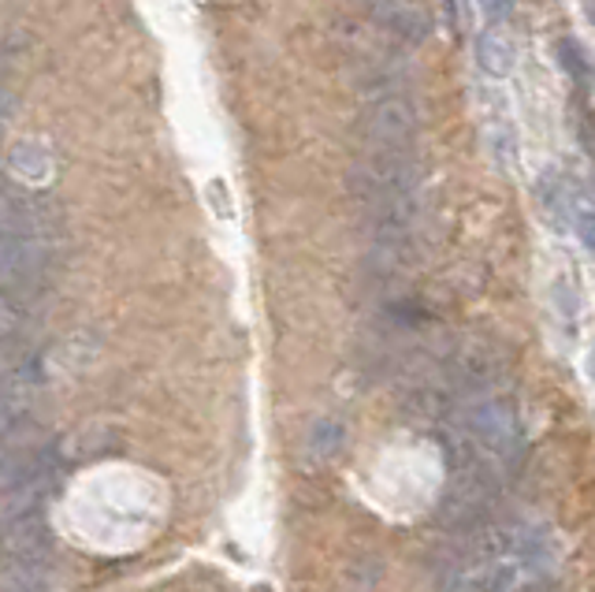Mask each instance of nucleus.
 I'll use <instances>...</instances> for the list:
<instances>
[{
  "mask_svg": "<svg viewBox=\"0 0 595 592\" xmlns=\"http://www.w3.org/2000/svg\"><path fill=\"white\" fill-rule=\"evenodd\" d=\"M559 574V544L533 522H488L461 533L439 567V592H547Z\"/></svg>",
  "mask_w": 595,
  "mask_h": 592,
  "instance_id": "f257e3e1",
  "label": "nucleus"
},
{
  "mask_svg": "<svg viewBox=\"0 0 595 592\" xmlns=\"http://www.w3.org/2000/svg\"><path fill=\"white\" fill-rule=\"evenodd\" d=\"M436 425L447 466L458 477L510 481L514 466L525 455V421L514 402L503 399L499 391L466 399Z\"/></svg>",
  "mask_w": 595,
  "mask_h": 592,
  "instance_id": "f03ea898",
  "label": "nucleus"
},
{
  "mask_svg": "<svg viewBox=\"0 0 595 592\" xmlns=\"http://www.w3.org/2000/svg\"><path fill=\"white\" fill-rule=\"evenodd\" d=\"M56 247H60V209L34 191H4V321L26 314L49 287Z\"/></svg>",
  "mask_w": 595,
  "mask_h": 592,
  "instance_id": "7ed1b4c3",
  "label": "nucleus"
},
{
  "mask_svg": "<svg viewBox=\"0 0 595 592\" xmlns=\"http://www.w3.org/2000/svg\"><path fill=\"white\" fill-rule=\"evenodd\" d=\"M351 191L365 213L413 205L421 191V164L413 149H373V157L351 172Z\"/></svg>",
  "mask_w": 595,
  "mask_h": 592,
  "instance_id": "20e7f679",
  "label": "nucleus"
},
{
  "mask_svg": "<svg viewBox=\"0 0 595 592\" xmlns=\"http://www.w3.org/2000/svg\"><path fill=\"white\" fill-rule=\"evenodd\" d=\"M357 127H362L365 143L373 149H413V138H417V109L405 98H399V93H380V98L362 112Z\"/></svg>",
  "mask_w": 595,
  "mask_h": 592,
  "instance_id": "39448f33",
  "label": "nucleus"
},
{
  "mask_svg": "<svg viewBox=\"0 0 595 592\" xmlns=\"http://www.w3.org/2000/svg\"><path fill=\"white\" fill-rule=\"evenodd\" d=\"M536 202H540L543 216L551 224H577V205H581V194H577V183H573V175L565 172H543L540 180H536Z\"/></svg>",
  "mask_w": 595,
  "mask_h": 592,
  "instance_id": "423d86ee",
  "label": "nucleus"
},
{
  "mask_svg": "<svg viewBox=\"0 0 595 592\" xmlns=\"http://www.w3.org/2000/svg\"><path fill=\"white\" fill-rule=\"evenodd\" d=\"M368 12H373V19L384 26V31L399 34L402 42H424L432 31L428 15L417 12L413 4H405V0H373Z\"/></svg>",
  "mask_w": 595,
  "mask_h": 592,
  "instance_id": "0eeeda50",
  "label": "nucleus"
},
{
  "mask_svg": "<svg viewBox=\"0 0 595 592\" xmlns=\"http://www.w3.org/2000/svg\"><path fill=\"white\" fill-rule=\"evenodd\" d=\"M8 175H19L23 183H45L53 175V157L42 143H19L8 153Z\"/></svg>",
  "mask_w": 595,
  "mask_h": 592,
  "instance_id": "6e6552de",
  "label": "nucleus"
},
{
  "mask_svg": "<svg viewBox=\"0 0 595 592\" xmlns=\"http://www.w3.org/2000/svg\"><path fill=\"white\" fill-rule=\"evenodd\" d=\"M477 64H480V71L491 75V79H506V75L514 71V45L499 34H480Z\"/></svg>",
  "mask_w": 595,
  "mask_h": 592,
  "instance_id": "1a4fd4ad",
  "label": "nucleus"
},
{
  "mask_svg": "<svg viewBox=\"0 0 595 592\" xmlns=\"http://www.w3.org/2000/svg\"><path fill=\"white\" fill-rule=\"evenodd\" d=\"M554 53H559L562 71H565V75H573V79H577V82H588L592 75H595L592 60H588V56H584V49H581L577 42H573V37H562L559 49H554Z\"/></svg>",
  "mask_w": 595,
  "mask_h": 592,
  "instance_id": "9d476101",
  "label": "nucleus"
},
{
  "mask_svg": "<svg viewBox=\"0 0 595 592\" xmlns=\"http://www.w3.org/2000/svg\"><path fill=\"white\" fill-rule=\"evenodd\" d=\"M480 8H484V15L491 19V23H503V19L514 15L517 0H480Z\"/></svg>",
  "mask_w": 595,
  "mask_h": 592,
  "instance_id": "9b49d317",
  "label": "nucleus"
},
{
  "mask_svg": "<svg viewBox=\"0 0 595 592\" xmlns=\"http://www.w3.org/2000/svg\"><path fill=\"white\" fill-rule=\"evenodd\" d=\"M573 228H577L584 247L595 250V209H584V213L577 216V224H573Z\"/></svg>",
  "mask_w": 595,
  "mask_h": 592,
  "instance_id": "f8f14e48",
  "label": "nucleus"
},
{
  "mask_svg": "<svg viewBox=\"0 0 595 592\" xmlns=\"http://www.w3.org/2000/svg\"><path fill=\"white\" fill-rule=\"evenodd\" d=\"M588 373L595 377V343H592V354H588Z\"/></svg>",
  "mask_w": 595,
  "mask_h": 592,
  "instance_id": "ddd939ff",
  "label": "nucleus"
},
{
  "mask_svg": "<svg viewBox=\"0 0 595 592\" xmlns=\"http://www.w3.org/2000/svg\"><path fill=\"white\" fill-rule=\"evenodd\" d=\"M588 15H592V23H595V0H592V4H588Z\"/></svg>",
  "mask_w": 595,
  "mask_h": 592,
  "instance_id": "4468645a",
  "label": "nucleus"
}]
</instances>
